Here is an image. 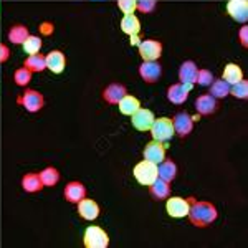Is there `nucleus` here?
Wrapping results in <instances>:
<instances>
[{
    "label": "nucleus",
    "instance_id": "f257e3e1",
    "mask_svg": "<svg viewBox=\"0 0 248 248\" xmlns=\"http://www.w3.org/2000/svg\"><path fill=\"white\" fill-rule=\"evenodd\" d=\"M189 199H190V209L187 217H189L192 225L199 227V229H205V227L212 225L217 220L218 212L215 209V205H212L210 202L205 201H195L194 197Z\"/></svg>",
    "mask_w": 248,
    "mask_h": 248
},
{
    "label": "nucleus",
    "instance_id": "f03ea898",
    "mask_svg": "<svg viewBox=\"0 0 248 248\" xmlns=\"http://www.w3.org/2000/svg\"><path fill=\"white\" fill-rule=\"evenodd\" d=\"M133 174H134V179L141 184V186H151V184L159 177L157 175V164L144 159V161L138 162L134 166Z\"/></svg>",
    "mask_w": 248,
    "mask_h": 248
},
{
    "label": "nucleus",
    "instance_id": "7ed1b4c3",
    "mask_svg": "<svg viewBox=\"0 0 248 248\" xmlns=\"http://www.w3.org/2000/svg\"><path fill=\"white\" fill-rule=\"evenodd\" d=\"M83 243L86 248H108L109 247V235L101 227L91 225L85 230Z\"/></svg>",
    "mask_w": 248,
    "mask_h": 248
},
{
    "label": "nucleus",
    "instance_id": "20e7f679",
    "mask_svg": "<svg viewBox=\"0 0 248 248\" xmlns=\"http://www.w3.org/2000/svg\"><path fill=\"white\" fill-rule=\"evenodd\" d=\"M149 131H151V134H153L154 141H161V142H167L169 139H172V136L175 134L170 118H159V119L155 118Z\"/></svg>",
    "mask_w": 248,
    "mask_h": 248
},
{
    "label": "nucleus",
    "instance_id": "39448f33",
    "mask_svg": "<svg viewBox=\"0 0 248 248\" xmlns=\"http://www.w3.org/2000/svg\"><path fill=\"white\" fill-rule=\"evenodd\" d=\"M190 209V199H184L179 197V195H174V197H167L166 202V210L170 217L174 218H182L187 217Z\"/></svg>",
    "mask_w": 248,
    "mask_h": 248
},
{
    "label": "nucleus",
    "instance_id": "423d86ee",
    "mask_svg": "<svg viewBox=\"0 0 248 248\" xmlns=\"http://www.w3.org/2000/svg\"><path fill=\"white\" fill-rule=\"evenodd\" d=\"M18 103L25 108L29 113H38V111L45 106L43 94L38 93L37 90H25L23 91V94L18 98Z\"/></svg>",
    "mask_w": 248,
    "mask_h": 248
},
{
    "label": "nucleus",
    "instance_id": "0eeeda50",
    "mask_svg": "<svg viewBox=\"0 0 248 248\" xmlns=\"http://www.w3.org/2000/svg\"><path fill=\"white\" fill-rule=\"evenodd\" d=\"M139 55L144 62H151V60H159L162 55V43L157 40H141V43L138 45Z\"/></svg>",
    "mask_w": 248,
    "mask_h": 248
},
{
    "label": "nucleus",
    "instance_id": "6e6552de",
    "mask_svg": "<svg viewBox=\"0 0 248 248\" xmlns=\"http://www.w3.org/2000/svg\"><path fill=\"white\" fill-rule=\"evenodd\" d=\"M172 126L179 138H187L194 129V118L189 113H177L172 118Z\"/></svg>",
    "mask_w": 248,
    "mask_h": 248
},
{
    "label": "nucleus",
    "instance_id": "1a4fd4ad",
    "mask_svg": "<svg viewBox=\"0 0 248 248\" xmlns=\"http://www.w3.org/2000/svg\"><path fill=\"white\" fill-rule=\"evenodd\" d=\"M139 75L146 83H155L162 77V65L157 60H151V62H142L139 66Z\"/></svg>",
    "mask_w": 248,
    "mask_h": 248
},
{
    "label": "nucleus",
    "instance_id": "9d476101",
    "mask_svg": "<svg viewBox=\"0 0 248 248\" xmlns=\"http://www.w3.org/2000/svg\"><path fill=\"white\" fill-rule=\"evenodd\" d=\"M194 85L189 83H177V85H172L167 88V99L174 105H184L189 98V93L192 91Z\"/></svg>",
    "mask_w": 248,
    "mask_h": 248
},
{
    "label": "nucleus",
    "instance_id": "9b49d317",
    "mask_svg": "<svg viewBox=\"0 0 248 248\" xmlns=\"http://www.w3.org/2000/svg\"><path fill=\"white\" fill-rule=\"evenodd\" d=\"M154 119H155V116L153 111L146 109V108H139V109L131 116V124H133L138 131H149Z\"/></svg>",
    "mask_w": 248,
    "mask_h": 248
},
{
    "label": "nucleus",
    "instance_id": "f8f14e48",
    "mask_svg": "<svg viewBox=\"0 0 248 248\" xmlns=\"http://www.w3.org/2000/svg\"><path fill=\"white\" fill-rule=\"evenodd\" d=\"M142 155L146 161H151L154 164H161L164 159H166V146L161 141H151L146 144L142 151Z\"/></svg>",
    "mask_w": 248,
    "mask_h": 248
},
{
    "label": "nucleus",
    "instance_id": "ddd939ff",
    "mask_svg": "<svg viewBox=\"0 0 248 248\" xmlns=\"http://www.w3.org/2000/svg\"><path fill=\"white\" fill-rule=\"evenodd\" d=\"M227 14H229L235 22L247 23L248 2L247 0H229V2H227Z\"/></svg>",
    "mask_w": 248,
    "mask_h": 248
},
{
    "label": "nucleus",
    "instance_id": "4468645a",
    "mask_svg": "<svg viewBox=\"0 0 248 248\" xmlns=\"http://www.w3.org/2000/svg\"><path fill=\"white\" fill-rule=\"evenodd\" d=\"M46 60V68L55 75H60L65 71L66 68V58H65V53L60 50H51L50 53L45 57Z\"/></svg>",
    "mask_w": 248,
    "mask_h": 248
},
{
    "label": "nucleus",
    "instance_id": "2eb2a0df",
    "mask_svg": "<svg viewBox=\"0 0 248 248\" xmlns=\"http://www.w3.org/2000/svg\"><path fill=\"white\" fill-rule=\"evenodd\" d=\"M78 214H79V217L81 218H85V220H96L99 217V205H98V202H94L93 199H81L78 203Z\"/></svg>",
    "mask_w": 248,
    "mask_h": 248
},
{
    "label": "nucleus",
    "instance_id": "dca6fc26",
    "mask_svg": "<svg viewBox=\"0 0 248 248\" xmlns=\"http://www.w3.org/2000/svg\"><path fill=\"white\" fill-rule=\"evenodd\" d=\"M126 94H127L126 86L119 85V83H111L109 86H106L103 90V99L109 103V105H118Z\"/></svg>",
    "mask_w": 248,
    "mask_h": 248
},
{
    "label": "nucleus",
    "instance_id": "f3484780",
    "mask_svg": "<svg viewBox=\"0 0 248 248\" xmlns=\"http://www.w3.org/2000/svg\"><path fill=\"white\" fill-rule=\"evenodd\" d=\"M63 194H65V199L68 202L78 203L81 199L86 197V187L83 186L79 181H71V182L66 184L65 192H63Z\"/></svg>",
    "mask_w": 248,
    "mask_h": 248
},
{
    "label": "nucleus",
    "instance_id": "a211bd4d",
    "mask_svg": "<svg viewBox=\"0 0 248 248\" xmlns=\"http://www.w3.org/2000/svg\"><path fill=\"white\" fill-rule=\"evenodd\" d=\"M217 108H218V103L212 94H201L195 99V109L202 116H209L212 113H215Z\"/></svg>",
    "mask_w": 248,
    "mask_h": 248
},
{
    "label": "nucleus",
    "instance_id": "6ab92c4d",
    "mask_svg": "<svg viewBox=\"0 0 248 248\" xmlns=\"http://www.w3.org/2000/svg\"><path fill=\"white\" fill-rule=\"evenodd\" d=\"M199 68L195 65V62H184L181 68H179V79L181 83H189V85H195V78H197Z\"/></svg>",
    "mask_w": 248,
    "mask_h": 248
},
{
    "label": "nucleus",
    "instance_id": "aec40b11",
    "mask_svg": "<svg viewBox=\"0 0 248 248\" xmlns=\"http://www.w3.org/2000/svg\"><path fill=\"white\" fill-rule=\"evenodd\" d=\"M157 175L166 182H172L177 177V164L170 159H164L161 164H157Z\"/></svg>",
    "mask_w": 248,
    "mask_h": 248
},
{
    "label": "nucleus",
    "instance_id": "412c9836",
    "mask_svg": "<svg viewBox=\"0 0 248 248\" xmlns=\"http://www.w3.org/2000/svg\"><path fill=\"white\" fill-rule=\"evenodd\" d=\"M151 195H153L154 201H164L170 195V186L169 182L162 181L161 177H157L155 181L151 184Z\"/></svg>",
    "mask_w": 248,
    "mask_h": 248
},
{
    "label": "nucleus",
    "instance_id": "4be33fe9",
    "mask_svg": "<svg viewBox=\"0 0 248 248\" xmlns=\"http://www.w3.org/2000/svg\"><path fill=\"white\" fill-rule=\"evenodd\" d=\"M222 79L229 83L230 86L235 85V83H238L240 79H243V70L237 65V63H227L225 68H223Z\"/></svg>",
    "mask_w": 248,
    "mask_h": 248
},
{
    "label": "nucleus",
    "instance_id": "5701e85b",
    "mask_svg": "<svg viewBox=\"0 0 248 248\" xmlns=\"http://www.w3.org/2000/svg\"><path fill=\"white\" fill-rule=\"evenodd\" d=\"M119 27H121V30L127 35H136L141 31V22H139V18L136 17L134 14L124 15L121 18V22H119Z\"/></svg>",
    "mask_w": 248,
    "mask_h": 248
},
{
    "label": "nucleus",
    "instance_id": "b1692460",
    "mask_svg": "<svg viewBox=\"0 0 248 248\" xmlns=\"http://www.w3.org/2000/svg\"><path fill=\"white\" fill-rule=\"evenodd\" d=\"M119 106V111H121V114L124 116H133L136 111L141 108V101H139L136 96H131V94H126L121 101L118 103Z\"/></svg>",
    "mask_w": 248,
    "mask_h": 248
},
{
    "label": "nucleus",
    "instance_id": "393cba45",
    "mask_svg": "<svg viewBox=\"0 0 248 248\" xmlns=\"http://www.w3.org/2000/svg\"><path fill=\"white\" fill-rule=\"evenodd\" d=\"M23 66L29 68L31 73H40V71L46 70V60L43 55L35 53V55H29L23 62Z\"/></svg>",
    "mask_w": 248,
    "mask_h": 248
},
{
    "label": "nucleus",
    "instance_id": "a878e982",
    "mask_svg": "<svg viewBox=\"0 0 248 248\" xmlns=\"http://www.w3.org/2000/svg\"><path fill=\"white\" fill-rule=\"evenodd\" d=\"M29 35H30L29 29H27L25 25H22V23H17V25H14L9 30V35H7V38H9V42L14 43V45H22Z\"/></svg>",
    "mask_w": 248,
    "mask_h": 248
},
{
    "label": "nucleus",
    "instance_id": "bb28decb",
    "mask_svg": "<svg viewBox=\"0 0 248 248\" xmlns=\"http://www.w3.org/2000/svg\"><path fill=\"white\" fill-rule=\"evenodd\" d=\"M22 189L29 194H35L43 189V184L40 181V174H27L22 177Z\"/></svg>",
    "mask_w": 248,
    "mask_h": 248
},
{
    "label": "nucleus",
    "instance_id": "cd10ccee",
    "mask_svg": "<svg viewBox=\"0 0 248 248\" xmlns=\"http://www.w3.org/2000/svg\"><path fill=\"white\" fill-rule=\"evenodd\" d=\"M214 96L215 99H220V98H225V96L230 94V85L227 81H223L222 78L220 79H214L210 83V93Z\"/></svg>",
    "mask_w": 248,
    "mask_h": 248
},
{
    "label": "nucleus",
    "instance_id": "c85d7f7f",
    "mask_svg": "<svg viewBox=\"0 0 248 248\" xmlns=\"http://www.w3.org/2000/svg\"><path fill=\"white\" fill-rule=\"evenodd\" d=\"M40 181H42L43 187H53L57 186L60 181V172L55 167H45L40 172Z\"/></svg>",
    "mask_w": 248,
    "mask_h": 248
},
{
    "label": "nucleus",
    "instance_id": "c756f323",
    "mask_svg": "<svg viewBox=\"0 0 248 248\" xmlns=\"http://www.w3.org/2000/svg\"><path fill=\"white\" fill-rule=\"evenodd\" d=\"M42 45H43L42 38L37 37V35H29L25 42L22 43L23 51H25V53H29V55L40 53V50H42Z\"/></svg>",
    "mask_w": 248,
    "mask_h": 248
},
{
    "label": "nucleus",
    "instance_id": "7c9ffc66",
    "mask_svg": "<svg viewBox=\"0 0 248 248\" xmlns=\"http://www.w3.org/2000/svg\"><path fill=\"white\" fill-rule=\"evenodd\" d=\"M230 94L237 99H247L248 98V83L245 79H240L238 83L230 86Z\"/></svg>",
    "mask_w": 248,
    "mask_h": 248
},
{
    "label": "nucleus",
    "instance_id": "2f4dec72",
    "mask_svg": "<svg viewBox=\"0 0 248 248\" xmlns=\"http://www.w3.org/2000/svg\"><path fill=\"white\" fill-rule=\"evenodd\" d=\"M14 79H15V83H17L18 86H27L31 81V71L29 70V68H25V66L18 68V70L15 71V75H14Z\"/></svg>",
    "mask_w": 248,
    "mask_h": 248
},
{
    "label": "nucleus",
    "instance_id": "473e14b6",
    "mask_svg": "<svg viewBox=\"0 0 248 248\" xmlns=\"http://www.w3.org/2000/svg\"><path fill=\"white\" fill-rule=\"evenodd\" d=\"M214 75H212L210 70H199L197 71V78H195V83H199L201 86H210V83L214 81Z\"/></svg>",
    "mask_w": 248,
    "mask_h": 248
},
{
    "label": "nucleus",
    "instance_id": "72a5a7b5",
    "mask_svg": "<svg viewBox=\"0 0 248 248\" xmlns=\"http://www.w3.org/2000/svg\"><path fill=\"white\" fill-rule=\"evenodd\" d=\"M157 2L155 0H136V10L142 12V14H151L154 12Z\"/></svg>",
    "mask_w": 248,
    "mask_h": 248
},
{
    "label": "nucleus",
    "instance_id": "f704fd0d",
    "mask_svg": "<svg viewBox=\"0 0 248 248\" xmlns=\"http://www.w3.org/2000/svg\"><path fill=\"white\" fill-rule=\"evenodd\" d=\"M118 7L124 15L134 14L136 12V0H118Z\"/></svg>",
    "mask_w": 248,
    "mask_h": 248
},
{
    "label": "nucleus",
    "instance_id": "c9c22d12",
    "mask_svg": "<svg viewBox=\"0 0 248 248\" xmlns=\"http://www.w3.org/2000/svg\"><path fill=\"white\" fill-rule=\"evenodd\" d=\"M238 38H240V43H242L243 46H248V27L243 25L242 29L238 31Z\"/></svg>",
    "mask_w": 248,
    "mask_h": 248
},
{
    "label": "nucleus",
    "instance_id": "e433bc0d",
    "mask_svg": "<svg viewBox=\"0 0 248 248\" xmlns=\"http://www.w3.org/2000/svg\"><path fill=\"white\" fill-rule=\"evenodd\" d=\"M10 57V50H9V46L7 45H0V63H5L7 60H9Z\"/></svg>",
    "mask_w": 248,
    "mask_h": 248
},
{
    "label": "nucleus",
    "instance_id": "4c0bfd02",
    "mask_svg": "<svg viewBox=\"0 0 248 248\" xmlns=\"http://www.w3.org/2000/svg\"><path fill=\"white\" fill-rule=\"evenodd\" d=\"M40 29H42V31L45 35H50L51 31H53V25H51V23H43V25L40 27Z\"/></svg>",
    "mask_w": 248,
    "mask_h": 248
},
{
    "label": "nucleus",
    "instance_id": "58836bf2",
    "mask_svg": "<svg viewBox=\"0 0 248 248\" xmlns=\"http://www.w3.org/2000/svg\"><path fill=\"white\" fill-rule=\"evenodd\" d=\"M129 43H131V45H136V46H138L139 43H141V38H139V33H136V35H129Z\"/></svg>",
    "mask_w": 248,
    "mask_h": 248
}]
</instances>
